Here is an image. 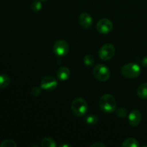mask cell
<instances>
[{
    "label": "cell",
    "mask_w": 147,
    "mask_h": 147,
    "mask_svg": "<svg viewBox=\"0 0 147 147\" xmlns=\"http://www.w3.org/2000/svg\"><path fill=\"white\" fill-rule=\"evenodd\" d=\"M100 109L106 113H112L116 109V101L115 98L111 94H105L99 100Z\"/></svg>",
    "instance_id": "6da1fadb"
},
{
    "label": "cell",
    "mask_w": 147,
    "mask_h": 147,
    "mask_svg": "<svg viewBox=\"0 0 147 147\" xmlns=\"http://www.w3.org/2000/svg\"><path fill=\"white\" fill-rule=\"evenodd\" d=\"M71 109L73 113L78 117L85 116L88 112L87 102L81 98H77L74 99L71 105Z\"/></svg>",
    "instance_id": "7a4b0ae2"
},
{
    "label": "cell",
    "mask_w": 147,
    "mask_h": 147,
    "mask_svg": "<svg viewBox=\"0 0 147 147\" xmlns=\"http://www.w3.org/2000/svg\"><path fill=\"white\" fill-rule=\"evenodd\" d=\"M121 71L124 77L127 78H134L140 75L141 67L136 63H128L121 67Z\"/></svg>",
    "instance_id": "3957f363"
},
{
    "label": "cell",
    "mask_w": 147,
    "mask_h": 147,
    "mask_svg": "<svg viewBox=\"0 0 147 147\" xmlns=\"http://www.w3.org/2000/svg\"><path fill=\"white\" fill-rule=\"evenodd\" d=\"M93 76L99 81H106L110 78V70L104 65L98 64L93 69Z\"/></svg>",
    "instance_id": "277c9868"
},
{
    "label": "cell",
    "mask_w": 147,
    "mask_h": 147,
    "mask_svg": "<svg viewBox=\"0 0 147 147\" xmlns=\"http://www.w3.org/2000/svg\"><path fill=\"white\" fill-rule=\"evenodd\" d=\"M99 57L101 60H111L115 55V47L111 43H106L103 45L98 52Z\"/></svg>",
    "instance_id": "5b68a950"
},
{
    "label": "cell",
    "mask_w": 147,
    "mask_h": 147,
    "mask_svg": "<svg viewBox=\"0 0 147 147\" xmlns=\"http://www.w3.org/2000/svg\"><path fill=\"white\" fill-rule=\"evenodd\" d=\"M113 28V23L109 19H101L96 24V29L100 34H108L112 31Z\"/></svg>",
    "instance_id": "8992f818"
},
{
    "label": "cell",
    "mask_w": 147,
    "mask_h": 147,
    "mask_svg": "<svg viewBox=\"0 0 147 147\" xmlns=\"http://www.w3.org/2000/svg\"><path fill=\"white\" fill-rule=\"evenodd\" d=\"M53 50L56 55L60 56V57L65 56L69 52L68 43L65 40H58L55 43Z\"/></svg>",
    "instance_id": "52a82bcc"
},
{
    "label": "cell",
    "mask_w": 147,
    "mask_h": 147,
    "mask_svg": "<svg viewBox=\"0 0 147 147\" xmlns=\"http://www.w3.org/2000/svg\"><path fill=\"white\" fill-rule=\"evenodd\" d=\"M57 81L55 78L52 76H46L41 80L40 87L42 89L46 90H53L57 88Z\"/></svg>",
    "instance_id": "ba28073f"
},
{
    "label": "cell",
    "mask_w": 147,
    "mask_h": 147,
    "mask_svg": "<svg viewBox=\"0 0 147 147\" xmlns=\"http://www.w3.org/2000/svg\"><path fill=\"white\" fill-rule=\"evenodd\" d=\"M142 121V114L139 110H133L129 115V123L132 126H137Z\"/></svg>",
    "instance_id": "9c48e42d"
},
{
    "label": "cell",
    "mask_w": 147,
    "mask_h": 147,
    "mask_svg": "<svg viewBox=\"0 0 147 147\" xmlns=\"http://www.w3.org/2000/svg\"><path fill=\"white\" fill-rule=\"evenodd\" d=\"M78 20L80 24L83 26L84 28H90L93 24V18L89 14L86 12L81 13L79 15Z\"/></svg>",
    "instance_id": "30bf717a"
},
{
    "label": "cell",
    "mask_w": 147,
    "mask_h": 147,
    "mask_svg": "<svg viewBox=\"0 0 147 147\" xmlns=\"http://www.w3.org/2000/svg\"><path fill=\"white\" fill-rule=\"evenodd\" d=\"M56 75H57V78L59 80L65 81V80H67L70 77V71L67 67H61L57 70Z\"/></svg>",
    "instance_id": "8fae6325"
},
{
    "label": "cell",
    "mask_w": 147,
    "mask_h": 147,
    "mask_svg": "<svg viewBox=\"0 0 147 147\" xmlns=\"http://www.w3.org/2000/svg\"><path fill=\"white\" fill-rule=\"evenodd\" d=\"M121 146L123 147H139V144L134 138H128L123 141Z\"/></svg>",
    "instance_id": "7c38bea8"
},
{
    "label": "cell",
    "mask_w": 147,
    "mask_h": 147,
    "mask_svg": "<svg viewBox=\"0 0 147 147\" xmlns=\"http://www.w3.org/2000/svg\"><path fill=\"white\" fill-rule=\"evenodd\" d=\"M137 95L141 98H147V83L139 86L137 89Z\"/></svg>",
    "instance_id": "4fadbf2b"
},
{
    "label": "cell",
    "mask_w": 147,
    "mask_h": 147,
    "mask_svg": "<svg viewBox=\"0 0 147 147\" xmlns=\"http://www.w3.org/2000/svg\"><path fill=\"white\" fill-rule=\"evenodd\" d=\"M10 78L8 76L4 74L0 75V88H5L9 85Z\"/></svg>",
    "instance_id": "5bb4252c"
},
{
    "label": "cell",
    "mask_w": 147,
    "mask_h": 147,
    "mask_svg": "<svg viewBox=\"0 0 147 147\" xmlns=\"http://www.w3.org/2000/svg\"><path fill=\"white\" fill-rule=\"evenodd\" d=\"M41 146L43 147H55L56 143L52 138L45 137L42 140Z\"/></svg>",
    "instance_id": "9a60e30c"
},
{
    "label": "cell",
    "mask_w": 147,
    "mask_h": 147,
    "mask_svg": "<svg viewBox=\"0 0 147 147\" xmlns=\"http://www.w3.org/2000/svg\"><path fill=\"white\" fill-rule=\"evenodd\" d=\"M85 121L88 125H95L98 122V117L95 115L90 114L86 118Z\"/></svg>",
    "instance_id": "2e32d148"
},
{
    "label": "cell",
    "mask_w": 147,
    "mask_h": 147,
    "mask_svg": "<svg viewBox=\"0 0 147 147\" xmlns=\"http://www.w3.org/2000/svg\"><path fill=\"white\" fill-rule=\"evenodd\" d=\"M17 146V144L13 140H10V139L3 141L0 144V147H16Z\"/></svg>",
    "instance_id": "e0dca14e"
},
{
    "label": "cell",
    "mask_w": 147,
    "mask_h": 147,
    "mask_svg": "<svg viewBox=\"0 0 147 147\" xmlns=\"http://www.w3.org/2000/svg\"><path fill=\"white\" fill-rule=\"evenodd\" d=\"M83 63L87 66H92L94 63V58L90 55H86L83 58Z\"/></svg>",
    "instance_id": "ac0fdd59"
},
{
    "label": "cell",
    "mask_w": 147,
    "mask_h": 147,
    "mask_svg": "<svg viewBox=\"0 0 147 147\" xmlns=\"http://www.w3.org/2000/svg\"><path fill=\"white\" fill-rule=\"evenodd\" d=\"M42 5L41 1H34L32 4V9L34 11H39L41 10Z\"/></svg>",
    "instance_id": "d6986e66"
},
{
    "label": "cell",
    "mask_w": 147,
    "mask_h": 147,
    "mask_svg": "<svg viewBox=\"0 0 147 147\" xmlns=\"http://www.w3.org/2000/svg\"><path fill=\"white\" fill-rule=\"evenodd\" d=\"M116 114L120 118H125L127 115V111L124 108H119L117 111H116Z\"/></svg>",
    "instance_id": "ffe728a7"
},
{
    "label": "cell",
    "mask_w": 147,
    "mask_h": 147,
    "mask_svg": "<svg viewBox=\"0 0 147 147\" xmlns=\"http://www.w3.org/2000/svg\"><path fill=\"white\" fill-rule=\"evenodd\" d=\"M41 87H38V86H35V87L33 88L31 90V94L33 96H40V94L41 93Z\"/></svg>",
    "instance_id": "44dd1931"
},
{
    "label": "cell",
    "mask_w": 147,
    "mask_h": 147,
    "mask_svg": "<svg viewBox=\"0 0 147 147\" xmlns=\"http://www.w3.org/2000/svg\"><path fill=\"white\" fill-rule=\"evenodd\" d=\"M90 147H106V145L100 142H96L90 145Z\"/></svg>",
    "instance_id": "7402d4cb"
},
{
    "label": "cell",
    "mask_w": 147,
    "mask_h": 147,
    "mask_svg": "<svg viewBox=\"0 0 147 147\" xmlns=\"http://www.w3.org/2000/svg\"><path fill=\"white\" fill-rule=\"evenodd\" d=\"M142 65H143L144 67H146L147 68V56L142 60Z\"/></svg>",
    "instance_id": "603a6c76"
},
{
    "label": "cell",
    "mask_w": 147,
    "mask_h": 147,
    "mask_svg": "<svg viewBox=\"0 0 147 147\" xmlns=\"http://www.w3.org/2000/svg\"><path fill=\"white\" fill-rule=\"evenodd\" d=\"M64 146L69 147V146H70V145H69V144H63V145H61V146H60V147H64Z\"/></svg>",
    "instance_id": "cb8c5ba5"
},
{
    "label": "cell",
    "mask_w": 147,
    "mask_h": 147,
    "mask_svg": "<svg viewBox=\"0 0 147 147\" xmlns=\"http://www.w3.org/2000/svg\"><path fill=\"white\" fill-rule=\"evenodd\" d=\"M40 1H47V0H40Z\"/></svg>",
    "instance_id": "d4e9b609"
},
{
    "label": "cell",
    "mask_w": 147,
    "mask_h": 147,
    "mask_svg": "<svg viewBox=\"0 0 147 147\" xmlns=\"http://www.w3.org/2000/svg\"><path fill=\"white\" fill-rule=\"evenodd\" d=\"M146 110H147V109H146Z\"/></svg>",
    "instance_id": "484cf974"
}]
</instances>
